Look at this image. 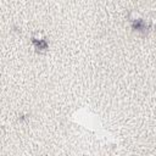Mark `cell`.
<instances>
[{"instance_id":"obj_1","label":"cell","mask_w":156,"mask_h":156,"mask_svg":"<svg viewBox=\"0 0 156 156\" xmlns=\"http://www.w3.org/2000/svg\"><path fill=\"white\" fill-rule=\"evenodd\" d=\"M132 29L140 33L141 35H147L152 30V24L146 23L143 18H135L132 21Z\"/></svg>"},{"instance_id":"obj_2","label":"cell","mask_w":156,"mask_h":156,"mask_svg":"<svg viewBox=\"0 0 156 156\" xmlns=\"http://www.w3.org/2000/svg\"><path fill=\"white\" fill-rule=\"evenodd\" d=\"M30 43L33 44L34 50L37 52H39V54H44V52H46L49 50V41L46 40V38L41 37L40 34H39V37L33 35L30 38Z\"/></svg>"},{"instance_id":"obj_3","label":"cell","mask_w":156,"mask_h":156,"mask_svg":"<svg viewBox=\"0 0 156 156\" xmlns=\"http://www.w3.org/2000/svg\"><path fill=\"white\" fill-rule=\"evenodd\" d=\"M28 121H29V115L28 113H21L17 117V122H20V123H26Z\"/></svg>"},{"instance_id":"obj_4","label":"cell","mask_w":156,"mask_h":156,"mask_svg":"<svg viewBox=\"0 0 156 156\" xmlns=\"http://www.w3.org/2000/svg\"><path fill=\"white\" fill-rule=\"evenodd\" d=\"M12 32H13V33H16L17 35H21V29H20V28H17V27H15V26L12 27Z\"/></svg>"}]
</instances>
